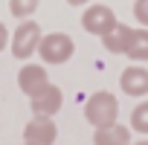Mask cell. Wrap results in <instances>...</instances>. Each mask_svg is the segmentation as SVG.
<instances>
[{
	"label": "cell",
	"instance_id": "1",
	"mask_svg": "<svg viewBox=\"0 0 148 145\" xmlns=\"http://www.w3.org/2000/svg\"><path fill=\"white\" fill-rule=\"evenodd\" d=\"M84 116H87V122H90L93 128L113 125L116 116H119V102H116V96L108 93V90L93 93V96L87 99V105H84Z\"/></svg>",
	"mask_w": 148,
	"mask_h": 145
},
{
	"label": "cell",
	"instance_id": "2",
	"mask_svg": "<svg viewBox=\"0 0 148 145\" xmlns=\"http://www.w3.org/2000/svg\"><path fill=\"white\" fill-rule=\"evenodd\" d=\"M35 52L44 58V64H67L76 52V44L67 32H49V35H41Z\"/></svg>",
	"mask_w": 148,
	"mask_h": 145
},
{
	"label": "cell",
	"instance_id": "3",
	"mask_svg": "<svg viewBox=\"0 0 148 145\" xmlns=\"http://www.w3.org/2000/svg\"><path fill=\"white\" fill-rule=\"evenodd\" d=\"M38 41H41V26L26 18L12 35V55L15 58H32V52L38 49Z\"/></svg>",
	"mask_w": 148,
	"mask_h": 145
},
{
	"label": "cell",
	"instance_id": "4",
	"mask_svg": "<svg viewBox=\"0 0 148 145\" xmlns=\"http://www.w3.org/2000/svg\"><path fill=\"white\" fill-rule=\"evenodd\" d=\"M119 21H116V15H113V9L110 6H102V3H93L90 9H84V15H82V26L90 32V35H108L113 26H116Z\"/></svg>",
	"mask_w": 148,
	"mask_h": 145
},
{
	"label": "cell",
	"instance_id": "5",
	"mask_svg": "<svg viewBox=\"0 0 148 145\" xmlns=\"http://www.w3.org/2000/svg\"><path fill=\"white\" fill-rule=\"evenodd\" d=\"M58 136V128L52 116H32L23 128V145H52Z\"/></svg>",
	"mask_w": 148,
	"mask_h": 145
},
{
	"label": "cell",
	"instance_id": "6",
	"mask_svg": "<svg viewBox=\"0 0 148 145\" xmlns=\"http://www.w3.org/2000/svg\"><path fill=\"white\" fill-rule=\"evenodd\" d=\"M29 102H32L29 107H32L35 116H55V113L61 110V105H64V96H61V90H58L55 84H47V87L38 90Z\"/></svg>",
	"mask_w": 148,
	"mask_h": 145
},
{
	"label": "cell",
	"instance_id": "7",
	"mask_svg": "<svg viewBox=\"0 0 148 145\" xmlns=\"http://www.w3.org/2000/svg\"><path fill=\"white\" fill-rule=\"evenodd\" d=\"M49 84V76H47V70L41 67V64H23L21 67V72H18V87H21V93H26L29 99L38 93V90H44Z\"/></svg>",
	"mask_w": 148,
	"mask_h": 145
},
{
	"label": "cell",
	"instance_id": "8",
	"mask_svg": "<svg viewBox=\"0 0 148 145\" xmlns=\"http://www.w3.org/2000/svg\"><path fill=\"white\" fill-rule=\"evenodd\" d=\"M119 87L128 96H148V70L145 67H128V70H122Z\"/></svg>",
	"mask_w": 148,
	"mask_h": 145
},
{
	"label": "cell",
	"instance_id": "9",
	"mask_svg": "<svg viewBox=\"0 0 148 145\" xmlns=\"http://www.w3.org/2000/svg\"><path fill=\"white\" fill-rule=\"evenodd\" d=\"M93 142L96 145H131V128L128 125H105V128H96L93 133Z\"/></svg>",
	"mask_w": 148,
	"mask_h": 145
},
{
	"label": "cell",
	"instance_id": "10",
	"mask_svg": "<svg viewBox=\"0 0 148 145\" xmlns=\"http://www.w3.org/2000/svg\"><path fill=\"white\" fill-rule=\"evenodd\" d=\"M125 55L134 61H148V29H131Z\"/></svg>",
	"mask_w": 148,
	"mask_h": 145
},
{
	"label": "cell",
	"instance_id": "11",
	"mask_svg": "<svg viewBox=\"0 0 148 145\" xmlns=\"http://www.w3.org/2000/svg\"><path fill=\"white\" fill-rule=\"evenodd\" d=\"M128 35H131V26L116 23L108 35H102V44H105L108 52H125V47H128Z\"/></svg>",
	"mask_w": 148,
	"mask_h": 145
},
{
	"label": "cell",
	"instance_id": "12",
	"mask_svg": "<svg viewBox=\"0 0 148 145\" xmlns=\"http://www.w3.org/2000/svg\"><path fill=\"white\" fill-rule=\"evenodd\" d=\"M131 131H139V133H148V102H139L131 113Z\"/></svg>",
	"mask_w": 148,
	"mask_h": 145
},
{
	"label": "cell",
	"instance_id": "13",
	"mask_svg": "<svg viewBox=\"0 0 148 145\" xmlns=\"http://www.w3.org/2000/svg\"><path fill=\"white\" fill-rule=\"evenodd\" d=\"M35 9H38V0H9V12L15 15V18H29V15H35Z\"/></svg>",
	"mask_w": 148,
	"mask_h": 145
},
{
	"label": "cell",
	"instance_id": "14",
	"mask_svg": "<svg viewBox=\"0 0 148 145\" xmlns=\"http://www.w3.org/2000/svg\"><path fill=\"white\" fill-rule=\"evenodd\" d=\"M134 18L142 26H148V0H136V3H134Z\"/></svg>",
	"mask_w": 148,
	"mask_h": 145
},
{
	"label": "cell",
	"instance_id": "15",
	"mask_svg": "<svg viewBox=\"0 0 148 145\" xmlns=\"http://www.w3.org/2000/svg\"><path fill=\"white\" fill-rule=\"evenodd\" d=\"M6 44H9V32H6V26H3V21H0V52L6 49Z\"/></svg>",
	"mask_w": 148,
	"mask_h": 145
},
{
	"label": "cell",
	"instance_id": "16",
	"mask_svg": "<svg viewBox=\"0 0 148 145\" xmlns=\"http://www.w3.org/2000/svg\"><path fill=\"white\" fill-rule=\"evenodd\" d=\"M70 6H84V3H90V0H67Z\"/></svg>",
	"mask_w": 148,
	"mask_h": 145
},
{
	"label": "cell",
	"instance_id": "17",
	"mask_svg": "<svg viewBox=\"0 0 148 145\" xmlns=\"http://www.w3.org/2000/svg\"><path fill=\"white\" fill-rule=\"evenodd\" d=\"M134 145H148V139H139V142H134Z\"/></svg>",
	"mask_w": 148,
	"mask_h": 145
}]
</instances>
